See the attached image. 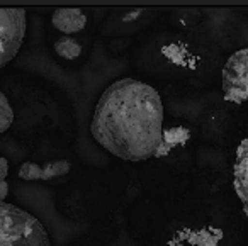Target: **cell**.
Listing matches in <instances>:
<instances>
[{"instance_id": "10", "label": "cell", "mask_w": 248, "mask_h": 246, "mask_svg": "<svg viewBox=\"0 0 248 246\" xmlns=\"http://www.w3.org/2000/svg\"><path fill=\"white\" fill-rule=\"evenodd\" d=\"M17 175L21 180L26 182H36V180H43V167L34 161H26L19 167Z\"/></svg>"}, {"instance_id": "7", "label": "cell", "mask_w": 248, "mask_h": 246, "mask_svg": "<svg viewBox=\"0 0 248 246\" xmlns=\"http://www.w3.org/2000/svg\"><path fill=\"white\" fill-rule=\"evenodd\" d=\"M53 48H55L56 55L66 62H73L82 55V45L73 36H60L53 45Z\"/></svg>"}, {"instance_id": "11", "label": "cell", "mask_w": 248, "mask_h": 246, "mask_svg": "<svg viewBox=\"0 0 248 246\" xmlns=\"http://www.w3.org/2000/svg\"><path fill=\"white\" fill-rule=\"evenodd\" d=\"M9 175V160L0 156V180H5Z\"/></svg>"}, {"instance_id": "5", "label": "cell", "mask_w": 248, "mask_h": 246, "mask_svg": "<svg viewBox=\"0 0 248 246\" xmlns=\"http://www.w3.org/2000/svg\"><path fill=\"white\" fill-rule=\"evenodd\" d=\"M233 184L234 192L241 202L245 214L248 217V138L241 141L236 150V160L233 167Z\"/></svg>"}, {"instance_id": "12", "label": "cell", "mask_w": 248, "mask_h": 246, "mask_svg": "<svg viewBox=\"0 0 248 246\" xmlns=\"http://www.w3.org/2000/svg\"><path fill=\"white\" fill-rule=\"evenodd\" d=\"M9 195V184L7 180H0V202H5Z\"/></svg>"}, {"instance_id": "3", "label": "cell", "mask_w": 248, "mask_h": 246, "mask_svg": "<svg viewBox=\"0 0 248 246\" xmlns=\"http://www.w3.org/2000/svg\"><path fill=\"white\" fill-rule=\"evenodd\" d=\"M28 32V12L24 9H0V70L17 56Z\"/></svg>"}, {"instance_id": "1", "label": "cell", "mask_w": 248, "mask_h": 246, "mask_svg": "<svg viewBox=\"0 0 248 246\" xmlns=\"http://www.w3.org/2000/svg\"><path fill=\"white\" fill-rule=\"evenodd\" d=\"M163 114L156 89L135 78H119L97 100L90 134L116 158L145 161L163 143Z\"/></svg>"}, {"instance_id": "4", "label": "cell", "mask_w": 248, "mask_h": 246, "mask_svg": "<svg viewBox=\"0 0 248 246\" xmlns=\"http://www.w3.org/2000/svg\"><path fill=\"white\" fill-rule=\"evenodd\" d=\"M223 93L233 104L248 102V48L234 51L224 63Z\"/></svg>"}, {"instance_id": "6", "label": "cell", "mask_w": 248, "mask_h": 246, "mask_svg": "<svg viewBox=\"0 0 248 246\" xmlns=\"http://www.w3.org/2000/svg\"><path fill=\"white\" fill-rule=\"evenodd\" d=\"M51 22L60 32L72 36L85 29L87 15L82 12V9H56L51 15Z\"/></svg>"}, {"instance_id": "8", "label": "cell", "mask_w": 248, "mask_h": 246, "mask_svg": "<svg viewBox=\"0 0 248 246\" xmlns=\"http://www.w3.org/2000/svg\"><path fill=\"white\" fill-rule=\"evenodd\" d=\"M72 168L68 160H56V161H49L48 165L43 167V180L48 182L53 180V178H58L66 175Z\"/></svg>"}, {"instance_id": "2", "label": "cell", "mask_w": 248, "mask_h": 246, "mask_svg": "<svg viewBox=\"0 0 248 246\" xmlns=\"http://www.w3.org/2000/svg\"><path fill=\"white\" fill-rule=\"evenodd\" d=\"M0 246H51L45 224L9 202H0Z\"/></svg>"}, {"instance_id": "9", "label": "cell", "mask_w": 248, "mask_h": 246, "mask_svg": "<svg viewBox=\"0 0 248 246\" xmlns=\"http://www.w3.org/2000/svg\"><path fill=\"white\" fill-rule=\"evenodd\" d=\"M14 109H12L7 95L4 92H0V133H5L14 124Z\"/></svg>"}]
</instances>
